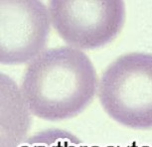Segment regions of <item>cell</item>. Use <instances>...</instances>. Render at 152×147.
I'll return each instance as SVG.
<instances>
[{"label":"cell","instance_id":"cell-5","mask_svg":"<svg viewBox=\"0 0 152 147\" xmlns=\"http://www.w3.org/2000/svg\"><path fill=\"white\" fill-rule=\"evenodd\" d=\"M1 123L2 147H17L24 138L29 126V108L25 102L20 88L4 74H1ZM1 139V140H2Z\"/></svg>","mask_w":152,"mask_h":147},{"label":"cell","instance_id":"cell-6","mask_svg":"<svg viewBox=\"0 0 152 147\" xmlns=\"http://www.w3.org/2000/svg\"><path fill=\"white\" fill-rule=\"evenodd\" d=\"M20 147H86L73 133L51 128L40 131L24 141Z\"/></svg>","mask_w":152,"mask_h":147},{"label":"cell","instance_id":"cell-2","mask_svg":"<svg viewBox=\"0 0 152 147\" xmlns=\"http://www.w3.org/2000/svg\"><path fill=\"white\" fill-rule=\"evenodd\" d=\"M97 96L113 119L134 129L152 128V54L116 58L99 78Z\"/></svg>","mask_w":152,"mask_h":147},{"label":"cell","instance_id":"cell-1","mask_svg":"<svg viewBox=\"0 0 152 147\" xmlns=\"http://www.w3.org/2000/svg\"><path fill=\"white\" fill-rule=\"evenodd\" d=\"M97 86L90 58L79 49L60 46L47 49L28 63L20 91L33 115L59 121L84 110Z\"/></svg>","mask_w":152,"mask_h":147},{"label":"cell","instance_id":"cell-4","mask_svg":"<svg viewBox=\"0 0 152 147\" xmlns=\"http://www.w3.org/2000/svg\"><path fill=\"white\" fill-rule=\"evenodd\" d=\"M50 14L40 0H0V63H29L44 52Z\"/></svg>","mask_w":152,"mask_h":147},{"label":"cell","instance_id":"cell-3","mask_svg":"<svg viewBox=\"0 0 152 147\" xmlns=\"http://www.w3.org/2000/svg\"><path fill=\"white\" fill-rule=\"evenodd\" d=\"M48 9L60 38L79 50L96 49L113 41L125 21L121 0H51Z\"/></svg>","mask_w":152,"mask_h":147}]
</instances>
